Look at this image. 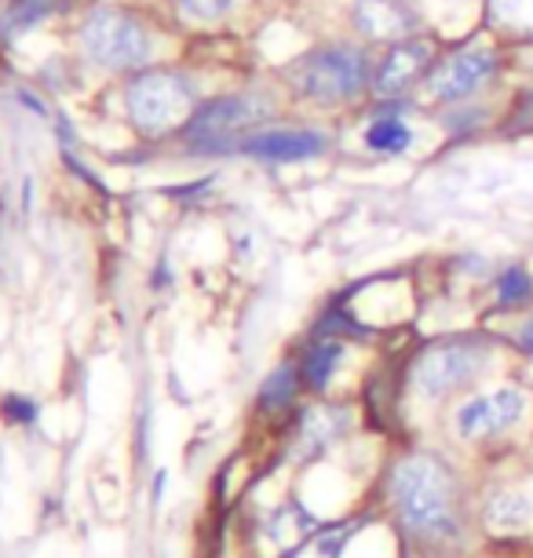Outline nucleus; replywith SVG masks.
Instances as JSON below:
<instances>
[{
	"mask_svg": "<svg viewBox=\"0 0 533 558\" xmlns=\"http://www.w3.org/2000/svg\"><path fill=\"white\" fill-rule=\"evenodd\" d=\"M351 23L365 40L376 45H399V40L416 37L421 29V12L410 0H354Z\"/></svg>",
	"mask_w": 533,
	"mask_h": 558,
	"instance_id": "obj_9",
	"label": "nucleus"
},
{
	"mask_svg": "<svg viewBox=\"0 0 533 558\" xmlns=\"http://www.w3.org/2000/svg\"><path fill=\"white\" fill-rule=\"evenodd\" d=\"M365 146H370L373 154L399 157L413 146V132H410V124L402 118H395V113H380V118H373L370 129H365Z\"/></svg>",
	"mask_w": 533,
	"mask_h": 558,
	"instance_id": "obj_12",
	"label": "nucleus"
},
{
	"mask_svg": "<svg viewBox=\"0 0 533 558\" xmlns=\"http://www.w3.org/2000/svg\"><path fill=\"white\" fill-rule=\"evenodd\" d=\"M489 15L497 26L516 29V34H533V0H489Z\"/></svg>",
	"mask_w": 533,
	"mask_h": 558,
	"instance_id": "obj_15",
	"label": "nucleus"
},
{
	"mask_svg": "<svg viewBox=\"0 0 533 558\" xmlns=\"http://www.w3.org/2000/svg\"><path fill=\"white\" fill-rule=\"evenodd\" d=\"M500 56L489 48H461L443 62H435L427 73V96L438 102H464L472 99L483 84L494 77Z\"/></svg>",
	"mask_w": 533,
	"mask_h": 558,
	"instance_id": "obj_7",
	"label": "nucleus"
},
{
	"mask_svg": "<svg viewBox=\"0 0 533 558\" xmlns=\"http://www.w3.org/2000/svg\"><path fill=\"white\" fill-rule=\"evenodd\" d=\"M489 354H494V347L483 336H453V340L432 343L413 365L416 391L424 398H446L461 391V387L483 376Z\"/></svg>",
	"mask_w": 533,
	"mask_h": 558,
	"instance_id": "obj_3",
	"label": "nucleus"
},
{
	"mask_svg": "<svg viewBox=\"0 0 533 558\" xmlns=\"http://www.w3.org/2000/svg\"><path fill=\"white\" fill-rule=\"evenodd\" d=\"M343 357V347L340 343H315L307 351V357H303V376H307L311 387H326L332 380V373H337Z\"/></svg>",
	"mask_w": 533,
	"mask_h": 558,
	"instance_id": "obj_14",
	"label": "nucleus"
},
{
	"mask_svg": "<svg viewBox=\"0 0 533 558\" xmlns=\"http://www.w3.org/2000/svg\"><path fill=\"white\" fill-rule=\"evenodd\" d=\"M194 110L191 88L175 73H143L129 88V113L143 132H169Z\"/></svg>",
	"mask_w": 533,
	"mask_h": 558,
	"instance_id": "obj_5",
	"label": "nucleus"
},
{
	"mask_svg": "<svg viewBox=\"0 0 533 558\" xmlns=\"http://www.w3.org/2000/svg\"><path fill=\"white\" fill-rule=\"evenodd\" d=\"M432 56L435 48L427 37H410L391 45L384 51V59L373 66V96L380 102H399L424 73H432Z\"/></svg>",
	"mask_w": 533,
	"mask_h": 558,
	"instance_id": "obj_8",
	"label": "nucleus"
},
{
	"mask_svg": "<svg viewBox=\"0 0 533 558\" xmlns=\"http://www.w3.org/2000/svg\"><path fill=\"white\" fill-rule=\"evenodd\" d=\"M533 296V278L522 267H508L505 274L497 278V300L505 307H519Z\"/></svg>",
	"mask_w": 533,
	"mask_h": 558,
	"instance_id": "obj_16",
	"label": "nucleus"
},
{
	"mask_svg": "<svg viewBox=\"0 0 533 558\" xmlns=\"http://www.w3.org/2000/svg\"><path fill=\"white\" fill-rule=\"evenodd\" d=\"M180 4L197 19H219L231 8V0H180Z\"/></svg>",
	"mask_w": 533,
	"mask_h": 558,
	"instance_id": "obj_17",
	"label": "nucleus"
},
{
	"mask_svg": "<svg viewBox=\"0 0 533 558\" xmlns=\"http://www.w3.org/2000/svg\"><path fill=\"white\" fill-rule=\"evenodd\" d=\"M519 340H522V347H526V351H533V318H530L526 325H522V336H519Z\"/></svg>",
	"mask_w": 533,
	"mask_h": 558,
	"instance_id": "obj_19",
	"label": "nucleus"
},
{
	"mask_svg": "<svg viewBox=\"0 0 533 558\" xmlns=\"http://www.w3.org/2000/svg\"><path fill=\"white\" fill-rule=\"evenodd\" d=\"M391 504L405 530L432 544H453L461 536V497L449 468L435 457H410L391 475Z\"/></svg>",
	"mask_w": 533,
	"mask_h": 558,
	"instance_id": "obj_1",
	"label": "nucleus"
},
{
	"mask_svg": "<svg viewBox=\"0 0 533 558\" xmlns=\"http://www.w3.org/2000/svg\"><path fill=\"white\" fill-rule=\"evenodd\" d=\"M292 81L307 99L337 107V102L359 99L365 84H373V66L359 45H329L300 59Z\"/></svg>",
	"mask_w": 533,
	"mask_h": 558,
	"instance_id": "obj_2",
	"label": "nucleus"
},
{
	"mask_svg": "<svg viewBox=\"0 0 533 558\" xmlns=\"http://www.w3.org/2000/svg\"><path fill=\"white\" fill-rule=\"evenodd\" d=\"M267 402H286V398L292 395V373L289 368H281V373H275V380L267 384Z\"/></svg>",
	"mask_w": 533,
	"mask_h": 558,
	"instance_id": "obj_18",
	"label": "nucleus"
},
{
	"mask_svg": "<svg viewBox=\"0 0 533 558\" xmlns=\"http://www.w3.org/2000/svg\"><path fill=\"white\" fill-rule=\"evenodd\" d=\"M329 135L315 129H259L242 143V154L259 161H307L326 154Z\"/></svg>",
	"mask_w": 533,
	"mask_h": 558,
	"instance_id": "obj_11",
	"label": "nucleus"
},
{
	"mask_svg": "<svg viewBox=\"0 0 533 558\" xmlns=\"http://www.w3.org/2000/svg\"><path fill=\"white\" fill-rule=\"evenodd\" d=\"M270 113V107L256 96H227L216 99L208 107L197 110V118L186 124V143L194 150L205 154H223V150H242V143L253 132H259L256 124Z\"/></svg>",
	"mask_w": 533,
	"mask_h": 558,
	"instance_id": "obj_4",
	"label": "nucleus"
},
{
	"mask_svg": "<svg viewBox=\"0 0 533 558\" xmlns=\"http://www.w3.org/2000/svg\"><path fill=\"white\" fill-rule=\"evenodd\" d=\"M522 413H526V395L516 391V387H500L494 395H479L468 405H461L457 427H461L464 438H486L516 427Z\"/></svg>",
	"mask_w": 533,
	"mask_h": 558,
	"instance_id": "obj_10",
	"label": "nucleus"
},
{
	"mask_svg": "<svg viewBox=\"0 0 533 558\" xmlns=\"http://www.w3.org/2000/svg\"><path fill=\"white\" fill-rule=\"evenodd\" d=\"M533 514V504L530 497H522V493H494L486 504V522L494 525V530H522V525L530 522Z\"/></svg>",
	"mask_w": 533,
	"mask_h": 558,
	"instance_id": "obj_13",
	"label": "nucleus"
},
{
	"mask_svg": "<svg viewBox=\"0 0 533 558\" xmlns=\"http://www.w3.org/2000/svg\"><path fill=\"white\" fill-rule=\"evenodd\" d=\"M81 40H85L88 56L110 70L143 66L150 59V37H146V29L121 12L92 15L88 26L81 29Z\"/></svg>",
	"mask_w": 533,
	"mask_h": 558,
	"instance_id": "obj_6",
	"label": "nucleus"
}]
</instances>
